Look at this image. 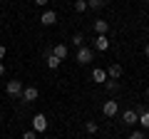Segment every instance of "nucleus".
Returning a JSON list of instances; mask_svg holds the SVG:
<instances>
[{"label":"nucleus","instance_id":"1","mask_svg":"<svg viewBox=\"0 0 149 139\" xmlns=\"http://www.w3.org/2000/svg\"><path fill=\"white\" fill-rule=\"evenodd\" d=\"M22 90H25V87H22V82H20V80H10V82L5 85V92H8L10 97H20V95H22Z\"/></svg>","mask_w":149,"mask_h":139},{"label":"nucleus","instance_id":"2","mask_svg":"<svg viewBox=\"0 0 149 139\" xmlns=\"http://www.w3.org/2000/svg\"><path fill=\"white\" fill-rule=\"evenodd\" d=\"M74 60H77L80 65H90V62H92V50L85 47V45H82V47H77V57H74Z\"/></svg>","mask_w":149,"mask_h":139},{"label":"nucleus","instance_id":"3","mask_svg":"<svg viewBox=\"0 0 149 139\" xmlns=\"http://www.w3.org/2000/svg\"><path fill=\"white\" fill-rule=\"evenodd\" d=\"M117 112H119V104H117V99H107L104 104H102V114H104V117H114Z\"/></svg>","mask_w":149,"mask_h":139},{"label":"nucleus","instance_id":"4","mask_svg":"<svg viewBox=\"0 0 149 139\" xmlns=\"http://www.w3.org/2000/svg\"><path fill=\"white\" fill-rule=\"evenodd\" d=\"M45 129H47V119H45V114H35V117H32V132L42 134Z\"/></svg>","mask_w":149,"mask_h":139},{"label":"nucleus","instance_id":"5","mask_svg":"<svg viewBox=\"0 0 149 139\" xmlns=\"http://www.w3.org/2000/svg\"><path fill=\"white\" fill-rule=\"evenodd\" d=\"M37 97H40V92H37V87H25L20 95V99H25V104H30V102H35Z\"/></svg>","mask_w":149,"mask_h":139},{"label":"nucleus","instance_id":"6","mask_svg":"<svg viewBox=\"0 0 149 139\" xmlns=\"http://www.w3.org/2000/svg\"><path fill=\"white\" fill-rule=\"evenodd\" d=\"M92 80L97 82V85H104L109 77H107V70H102V67H95L92 70Z\"/></svg>","mask_w":149,"mask_h":139},{"label":"nucleus","instance_id":"7","mask_svg":"<svg viewBox=\"0 0 149 139\" xmlns=\"http://www.w3.org/2000/svg\"><path fill=\"white\" fill-rule=\"evenodd\" d=\"M40 22H42V25H55V22H57V13L55 10H45L42 15H40Z\"/></svg>","mask_w":149,"mask_h":139},{"label":"nucleus","instance_id":"8","mask_svg":"<svg viewBox=\"0 0 149 139\" xmlns=\"http://www.w3.org/2000/svg\"><path fill=\"white\" fill-rule=\"evenodd\" d=\"M95 50H100V52H107V50H109V40H107V35H97V38H95Z\"/></svg>","mask_w":149,"mask_h":139},{"label":"nucleus","instance_id":"9","mask_svg":"<svg viewBox=\"0 0 149 139\" xmlns=\"http://www.w3.org/2000/svg\"><path fill=\"white\" fill-rule=\"evenodd\" d=\"M107 77L109 80H119L122 77V65H109L107 67Z\"/></svg>","mask_w":149,"mask_h":139},{"label":"nucleus","instance_id":"10","mask_svg":"<svg viewBox=\"0 0 149 139\" xmlns=\"http://www.w3.org/2000/svg\"><path fill=\"white\" fill-rule=\"evenodd\" d=\"M137 122L142 124V129H149V109H139L137 112Z\"/></svg>","mask_w":149,"mask_h":139},{"label":"nucleus","instance_id":"11","mask_svg":"<svg viewBox=\"0 0 149 139\" xmlns=\"http://www.w3.org/2000/svg\"><path fill=\"white\" fill-rule=\"evenodd\" d=\"M52 55H55V57H60V60H65V57H67V45H65V42L55 45V47H52Z\"/></svg>","mask_w":149,"mask_h":139},{"label":"nucleus","instance_id":"12","mask_svg":"<svg viewBox=\"0 0 149 139\" xmlns=\"http://www.w3.org/2000/svg\"><path fill=\"white\" fill-rule=\"evenodd\" d=\"M107 30H109V22L107 20H95V32L97 35H107Z\"/></svg>","mask_w":149,"mask_h":139},{"label":"nucleus","instance_id":"13","mask_svg":"<svg viewBox=\"0 0 149 139\" xmlns=\"http://www.w3.org/2000/svg\"><path fill=\"white\" fill-rule=\"evenodd\" d=\"M122 122L127 124V127H132V124L137 122V112H134V109H127V112H124V117H122Z\"/></svg>","mask_w":149,"mask_h":139},{"label":"nucleus","instance_id":"14","mask_svg":"<svg viewBox=\"0 0 149 139\" xmlns=\"http://www.w3.org/2000/svg\"><path fill=\"white\" fill-rule=\"evenodd\" d=\"M45 60H47V67H50V70H57V67H60V62H62V60H60V57H55L52 52H47V55H45Z\"/></svg>","mask_w":149,"mask_h":139},{"label":"nucleus","instance_id":"15","mask_svg":"<svg viewBox=\"0 0 149 139\" xmlns=\"http://www.w3.org/2000/svg\"><path fill=\"white\" fill-rule=\"evenodd\" d=\"M104 5H107V0H87V8H92V10H102Z\"/></svg>","mask_w":149,"mask_h":139},{"label":"nucleus","instance_id":"16","mask_svg":"<svg viewBox=\"0 0 149 139\" xmlns=\"http://www.w3.org/2000/svg\"><path fill=\"white\" fill-rule=\"evenodd\" d=\"M85 129H87V134H97V122L87 119V122H85Z\"/></svg>","mask_w":149,"mask_h":139},{"label":"nucleus","instance_id":"17","mask_svg":"<svg viewBox=\"0 0 149 139\" xmlns=\"http://www.w3.org/2000/svg\"><path fill=\"white\" fill-rule=\"evenodd\" d=\"M104 87H107L109 92H117V90H119V82H117V80H107V82H104Z\"/></svg>","mask_w":149,"mask_h":139},{"label":"nucleus","instance_id":"18","mask_svg":"<svg viewBox=\"0 0 149 139\" xmlns=\"http://www.w3.org/2000/svg\"><path fill=\"white\" fill-rule=\"evenodd\" d=\"M87 10V0H77L74 3V13H85Z\"/></svg>","mask_w":149,"mask_h":139},{"label":"nucleus","instance_id":"19","mask_svg":"<svg viewBox=\"0 0 149 139\" xmlns=\"http://www.w3.org/2000/svg\"><path fill=\"white\" fill-rule=\"evenodd\" d=\"M82 42H85V38H82L80 32H77V35H72V45H74V47H82Z\"/></svg>","mask_w":149,"mask_h":139},{"label":"nucleus","instance_id":"20","mask_svg":"<svg viewBox=\"0 0 149 139\" xmlns=\"http://www.w3.org/2000/svg\"><path fill=\"white\" fill-rule=\"evenodd\" d=\"M129 139H144V129H137V132L129 134Z\"/></svg>","mask_w":149,"mask_h":139},{"label":"nucleus","instance_id":"21","mask_svg":"<svg viewBox=\"0 0 149 139\" xmlns=\"http://www.w3.org/2000/svg\"><path fill=\"white\" fill-rule=\"evenodd\" d=\"M22 139H37V132H32V129H30V132L22 134Z\"/></svg>","mask_w":149,"mask_h":139},{"label":"nucleus","instance_id":"22","mask_svg":"<svg viewBox=\"0 0 149 139\" xmlns=\"http://www.w3.org/2000/svg\"><path fill=\"white\" fill-rule=\"evenodd\" d=\"M32 3H35V5H40V8H45V5L50 3V0H32Z\"/></svg>","mask_w":149,"mask_h":139},{"label":"nucleus","instance_id":"23","mask_svg":"<svg viewBox=\"0 0 149 139\" xmlns=\"http://www.w3.org/2000/svg\"><path fill=\"white\" fill-rule=\"evenodd\" d=\"M3 57H5V45H0V62H3Z\"/></svg>","mask_w":149,"mask_h":139},{"label":"nucleus","instance_id":"24","mask_svg":"<svg viewBox=\"0 0 149 139\" xmlns=\"http://www.w3.org/2000/svg\"><path fill=\"white\" fill-rule=\"evenodd\" d=\"M144 57H147V60H149V42H147V45H144Z\"/></svg>","mask_w":149,"mask_h":139},{"label":"nucleus","instance_id":"25","mask_svg":"<svg viewBox=\"0 0 149 139\" xmlns=\"http://www.w3.org/2000/svg\"><path fill=\"white\" fill-rule=\"evenodd\" d=\"M3 75H5V65L0 62V77H3Z\"/></svg>","mask_w":149,"mask_h":139},{"label":"nucleus","instance_id":"26","mask_svg":"<svg viewBox=\"0 0 149 139\" xmlns=\"http://www.w3.org/2000/svg\"><path fill=\"white\" fill-rule=\"evenodd\" d=\"M144 92H147V97H149V87H147V90H144Z\"/></svg>","mask_w":149,"mask_h":139},{"label":"nucleus","instance_id":"27","mask_svg":"<svg viewBox=\"0 0 149 139\" xmlns=\"http://www.w3.org/2000/svg\"><path fill=\"white\" fill-rule=\"evenodd\" d=\"M147 5H149V0H147Z\"/></svg>","mask_w":149,"mask_h":139}]
</instances>
